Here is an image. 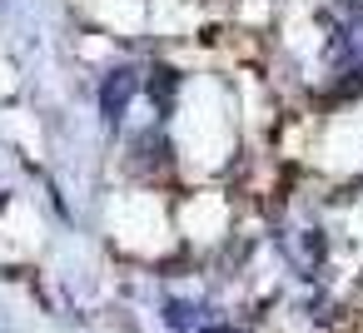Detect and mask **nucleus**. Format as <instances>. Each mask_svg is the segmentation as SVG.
I'll use <instances>...</instances> for the list:
<instances>
[{
    "label": "nucleus",
    "instance_id": "obj_1",
    "mask_svg": "<svg viewBox=\"0 0 363 333\" xmlns=\"http://www.w3.org/2000/svg\"><path fill=\"white\" fill-rule=\"evenodd\" d=\"M130 95H135V70H115V75L105 80V90H100V110H105V120H110V125L125 115Z\"/></svg>",
    "mask_w": 363,
    "mask_h": 333
},
{
    "label": "nucleus",
    "instance_id": "obj_2",
    "mask_svg": "<svg viewBox=\"0 0 363 333\" xmlns=\"http://www.w3.org/2000/svg\"><path fill=\"white\" fill-rule=\"evenodd\" d=\"M204 333H224V328H204Z\"/></svg>",
    "mask_w": 363,
    "mask_h": 333
}]
</instances>
